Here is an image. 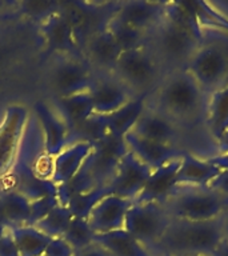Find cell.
I'll return each instance as SVG.
<instances>
[{"label":"cell","instance_id":"6da1fadb","mask_svg":"<svg viewBox=\"0 0 228 256\" xmlns=\"http://www.w3.org/2000/svg\"><path fill=\"white\" fill-rule=\"evenodd\" d=\"M223 239L224 223L220 219L210 222L172 219L155 248L162 252V256H211Z\"/></svg>","mask_w":228,"mask_h":256},{"label":"cell","instance_id":"7a4b0ae2","mask_svg":"<svg viewBox=\"0 0 228 256\" xmlns=\"http://www.w3.org/2000/svg\"><path fill=\"white\" fill-rule=\"evenodd\" d=\"M206 94L196 83V80L182 68L168 76L158 94L159 112L171 119L187 120L200 115L207 106Z\"/></svg>","mask_w":228,"mask_h":256},{"label":"cell","instance_id":"3957f363","mask_svg":"<svg viewBox=\"0 0 228 256\" xmlns=\"http://www.w3.org/2000/svg\"><path fill=\"white\" fill-rule=\"evenodd\" d=\"M128 152L124 138L108 134L92 147L90 155L76 174L90 190L108 186L115 175L120 160Z\"/></svg>","mask_w":228,"mask_h":256},{"label":"cell","instance_id":"277c9868","mask_svg":"<svg viewBox=\"0 0 228 256\" xmlns=\"http://www.w3.org/2000/svg\"><path fill=\"white\" fill-rule=\"evenodd\" d=\"M227 203V198L208 188H202L199 191L174 194L166 202L164 208L171 219L210 222L219 219Z\"/></svg>","mask_w":228,"mask_h":256},{"label":"cell","instance_id":"5b68a950","mask_svg":"<svg viewBox=\"0 0 228 256\" xmlns=\"http://www.w3.org/2000/svg\"><path fill=\"white\" fill-rule=\"evenodd\" d=\"M206 95H211L228 82V48L218 43H203L186 66Z\"/></svg>","mask_w":228,"mask_h":256},{"label":"cell","instance_id":"8992f818","mask_svg":"<svg viewBox=\"0 0 228 256\" xmlns=\"http://www.w3.org/2000/svg\"><path fill=\"white\" fill-rule=\"evenodd\" d=\"M171 220L162 204L132 203L126 215L124 230L148 250V247H156Z\"/></svg>","mask_w":228,"mask_h":256},{"label":"cell","instance_id":"52a82bcc","mask_svg":"<svg viewBox=\"0 0 228 256\" xmlns=\"http://www.w3.org/2000/svg\"><path fill=\"white\" fill-rule=\"evenodd\" d=\"M116 79L128 88L146 94L158 75V64L147 47L122 52L115 68Z\"/></svg>","mask_w":228,"mask_h":256},{"label":"cell","instance_id":"ba28073f","mask_svg":"<svg viewBox=\"0 0 228 256\" xmlns=\"http://www.w3.org/2000/svg\"><path fill=\"white\" fill-rule=\"evenodd\" d=\"M151 172V168L128 151L122 158L115 175L108 183V192L134 202L147 183Z\"/></svg>","mask_w":228,"mask_h":256},{"label":"cell","instance_id":"9c48e42d","mask_svg":"<svg viewBox=\"0 0 228 256\" xmlns=\"http://www.w3.org/2000/svg\"><path fill=\"white\" fill-rule=\"evenodd\" d=\"M96 78L86 64L76 59H64L56 64L52 74V87L58 98L88 92Z\"/></svg>","mask_w":228,"mask_h":256},{"label":"cell","instance_id":"30bf717a","mask_svg":"<svg viewBox=\"0 0 228 256\" xmlns=\"http://www.w3.org/2000/svg\"><path fill=\"white\" fill-rule=\"evenodd\" d=\"M158 43L160 51L168 60L180 62V60H190L192 55L198 51V48L203 43L196 40L191 34L180 30L168 20L158 26Z\"/></svg>","mask_w":228,"mask_h":256},{"label":"cell","instance_id":"8fae6325","mask_svg":"<svg viewBox=\"0 0 228 256\" xmlns=\"http://www.w3.org/2000/svg\"><path fill=\"white\" fill-rule=\"evenodd\" d=\"M132 200L124 199L118 195L104 196L92 210L88 218V223L95 234L116 231L124 228V220L128 210L132 206Z\"/></svg>","mask_w":228,"mask_h":256},{"label":"cell","instance_id":"7c38bea8","mask_svg":"<svg viewBox=\"0 0 228 256\" xmlns=\"http://www.w3.org/2000/svg\"><path fill=\"white\" fill-rule=\"evenodd\" d=\"M179 164L180 158L154 170L134 203H156L164 206L166 202L175 194L178 187L176 174L179 170Z\"/></svg>","mask_w":228,"mask_h":256},{"label":"cell","instance_id":"4fadbf2b","mask_svg":"<svg viewBox=\"0 0 228 256\" xmlns=\"http://www.w3.org/2000/svg\"><path fill=\"white\" fill-rule=\"evenodd\" d=\"M164 12L166 3L136 0L120 3L115 18L136 30L148 32L151 28H158V26L163 22Z\"/></svg>","mask_w":228,"mask_h":256},{"label":"cell","instance_id":"5bb4252c","mask_svg":"<svg viewBox=\"0 0 228 256\" xmlns=\"http://www.w3.org/2000/svg\"><path fill=\"white\" fill-rule=\"evenodd\" d=\"M124 142L127 144L128 151H131L140 162H143L146 166L151 168L152 171L171 160L179 159L183 155V152L179 151L172 144L144 139L132 131L124 136Z\"/></svg>","mask_w":228,"mask_h":256},{"label":"cell","instance_id":"9a60e30c","mask_svg":"<svg viewBox=\"0 0 228 256\" xmlns=\"http://www.w3.org/2000/svg\"><path fill=\"white\" fill-rule=\"evenodd\" d=\"M88 94L91 96L94 111L99 115H110L132 99L130 90L116 78L96 79Z\"/></svg>","mask_w":228,"mask_h":256},{"label":"cell","instance_id":"2e32d148","mask_svg":"<svg viewBox=\"0 0 228 256\" xmlns=\"http://www.w3.org/2000/svg\"><path fill=\"white\" fill-rule=\"evenodd\" d=\"M34 111L43 131L46 154L51 158H55L68 146L67 127L63 120L56 115V112L52 111L43 102L35 103Z\"/></svg>","mask_w":228,"mask_h":256},{"label":"cell","instance_id":"e0dca14e","mask_svg":"<svg viewBox=\"0 0 228 256\" xmlns=\"http://www.w3.org/2000/svg\"><path fill=\"white\" fill-rule=\"evenodd\" d=\"M220 172L222 170L210 163L207 159H199L191 154L183 152V155L180 156L179 170L176 174V184L207 188Z\"/></svg>","mask_w":228,"mask_h":256},{"label":"cell","instance_id":"ac0fdd59","mask_svg":"<svg viewBox=\"0 0 228 256\" xmlns=\"http://www.w3.org/2000/svg\"><path fill=\"white\" fill-rule=\"evenodd\" d=\"M92 147L88 143H75L68 146L54 158L52 182L59 186L70 182L79 172Z\"/></svg>","mask_w":228,"mask_h":256},{"label":"cell","instance_id":"d6986e66","mask_svg":"<svg viewBox=\"0 0 228 256\" xmlns=\"http://www.w3.org/2000/svg\"><path fill=\"white\" fill-rule=\"evenodd\" d=\"M150 92L139 94L131 100H128L123 107L116 110L110 115H104L107 122L108 134L118 138H124L128 132H131L136 123L139 122L140 116L146 111V100Z\"/></svg>","mask_w":228,"mask_h":256},{"label":"cell","instance_id":"ffe728a7","mask_svg":"<svg viewBox=\"0 0 228 256\" xmlns=\"http://www.w3.org/2000/svg\"><path fill=\"white\" fill-rule=\"evenodd\" d=\"M54 104H55L56 115L63 120L68 131L83 123L92 114H95L91 96L88 92L63 96V98L56 96Z\"/></svg>","mask_w":228,"mask_h":256},{"label":"cell","instance_id":"44dd1931","mask_svg":"<svg viewBox=\"0 0 228 256\" xmlns=\"http://www.w3.org/2000/svg\"><path fill=\"white\" fill-rule=\"evenodd\" d=\"M134 134L142 136L144 139L154 140L164 144H172L176 136V130L171 119L160 114L159 111H146L140 116L139 122L132 130Z\"/></svg>","mask_w":228,"mask_h":256},{"label":"cell","instance_id":"7402d4cb","mask_svg":"<svg viewBox=\"0 0 228 256\" xmlns=\"http://www.w3.org/2000/svg\"><path fill=\"white\" fill-rule=\"evenodd\" d=\"M94 243L102 246L111 256H152L151 252L124 228L95 234Z\"/></svg>","mask_w":228,"mask_h":256},{"label":"cell","instance_id":"603a6c76","mask_svg":"<svg viewBox=\"0 0 228 256\" xmlns=\"http://www.w3.org/2000/svg\"><path fill=\"white\" fill-rule=\"evenodd\" d=\"M206 122L211 135L216 140L228 131V82L218 91L208 95Z\"/></svg>","mask_w":228,"mask_h":256},{"label":"cell","instance_id":"cb8c5ba5","mask_svg":"<svg viewBox=\"0 0 228 256\" xmlns=\"http://www.w3.org/2000/svg\"><path fill=\"white\" fill-rule=\"evenodd\" d=\"M43 34L55 50L66 52L76 50V30L66 16L60 14L50 16L43 26Z\"/></svg>","mask_w":228,"mask_h":256},{"label":"cell","instance_id":"d4e9b609","mask_svg":"<svg viewBox=\"0 0 228 256\" xmlns=\"http://www.w3.org/2000/svg\"><path fill=\"white\" fill-rule=\"evenodd\" d=\"M8 231L14 236L20 256H42L51 242V238L31 226H12Z\"/></svg>","mask_w":228,"mask_h":256},{"label":"cell","instance_id":"484cf974","mask_svg":"<svg viewBox=\"0 0 228 256\" xmlns=\"http://www.w3.org/2000/svg\"><path fill=\"white\" fill-rule=\"evenodd\" d=\"M164 19L180 30L191 34L200 43H204V31L198 23L191 2H168L166 3Z\"/></svg>","mask_w":228,"mask_h":256},{"label":"cell","instance_id":"4316f807","mask_svg":"<svg viewBox=\"0 0 228 256\" xmlns=\"http://www.w3.org/2000/svg\"><path fill=\"white\" fill-rule=\"evenodd\" d=\"M0 212L7 227L26 226L31 212V200L19 192L10 190L0 195Z\"/></svg>","mask_w":228,"mask_h":256},{"label":"cell","instance_id":"83f0119b","mask_svg":"<svg viewBox=\"0 0 228 256\" xmlns=\"http://www.w3.org/2000/svg\"><path fill=\"white\" fill-rule=\"evenodd\" d=\"M88 50H90L91 59L98 66L112 70V71L118 63L119 56L122 55V50L116 44L111 34L107 31V28L103 31L96 32L92 38Z\"/></svg>","mask_w":228,"mask_h":256},{"label":"cell","instance_id":"f1b7e54d","mask_svg":"<svg viewBox=\"0 0 228 256\" xmlns=\"http://www.w3.org/2000/svg\"><path fill=\"white\" fill-rule=\"evenodd\" d=\"M108 135L107 122L104 115L92 114L83 123L68 131V146L75 143H88L95 146L98 142ZM67 146V147H68Z\"/></svg>","mask_w":228,"mask_h":256},{"label":"cell","instance_id":"f546056e","mask_svg":"<svg viewBox=\"0 0 228 256\" xmlns=\"http://www.w3.org/2000/svg\"><path fill=\"white\" fill-rule=\"evenodd\" d=\"M107 31L111 34L122 52L146 47V34L147 32L140 31V30H136V28L123 23L119 19H116L115 16L108 22Z\"/></svg>","mask_w":228,"mask_h":256},{"label":"cell","instance_id":"4dcf8cb0","mask_svg":"<svg viewBox=\"0 0 228 256\" xmlns=\"http://www.w3.org/2000/svg\"><path fill=\"white\" fill-rule=\"evenodd\" d=\"M72 219H74V215L68 210V207L59 204L46 218L40 220L35 227L47 236H50L51 239L63 238L66 231L70 227V224H71Z\"/></svg>","mask_w":228,"mask_h":256},{"label":"cell","instance_id":"1f68e13d","mask_svg":"<svg viewBox=\"0 0 228 256\" xmlns=\"http://www.w3.org/2000/svg\"><path fill=\"white\" fill-rule=\"evenodd\" d=\"M107 195H110L107 186L96 187L91 190V191L82 192V194L72 196L70 202L67 203V207L71 211L72 215H74V218L88 220L96 204L99 203L100 200Z\"/></svg>","mask_w":228,"mask_h":256},{"label":"cell","instance_id":"d6a6232c","mask_svg":"<svg viewBox=\"0 0 228 256\" xmlns=\"http://www.w3.org/2000/svg\"><path fill=\"white\" fill-rule=\"evenodd\" d=\"M191 7L195 12L198 23L204 28H215L222 31H228V18L220 11L215 10L210 3L206 2H191Z\"/></svg>","mask_w":228,"mask_h":256},{"label":"cell","instance_id":"836d02e7","mask_svg":"<svg viewBox=\"0 0 228 256\" xmlns=\"http://www.w3.org/2000/svg\"><path fill=\"white\" fill-rule=\"evenodd\" d=\"M63 238L76 252L94 243L95 232L92 231L87 219L74 218Z\"/></svg>","mask_w":228,"mask_h":256},{"label":"cell","instance_id":"e575fe53","mask_svg":"<svg viewBox=\"0 0 228 256\" xmlns=\"http://www.w3.org/2000/svg\"><path fill=\"white\" fill-rule=\"evenodd\" d=\"M56 206H59L58 196H44L42 199L31 202V212H30V218H28L26 226L35 227L36 224L43 218H46Z\"/></svg>","mask_w":228,"mask_h":256},{"label":"cell","instance_id":"d590c367","mask_svg":"<svg viewBox=\"0 0 228 256\" xmlns=\"http://www.w3.org/2000/svg\"><path fill=\"white\" fill-rule=\"evenodd\" d=\"M75 251L64 238H54L44 251V256H74Z\"/></svg>","mask_w":228,"mask_h":256},{"label":"cell","instance_id":"8d00e7d4","mask_svg":"<svg viewBox=\"0 0 228 256\" xmlns=\"http://www.w3.org/2000/svg\"><path fill=\"white\" fill-rule=\"evenodd\" d=\"M0 256H20L19 248L16 246L14 236L8 230L0 238Z\"/></svg>","mask_w":228,"mask_h":256},{"label":"cell","instance_id":"74e56055","mask_svg":"<svg viewBox=\"0 0 228 256\" xmlns=\"http://www.w3.org/2000/svg\"><path fill=\"white\" fill-rule=\"evenodd\" d=\"M207 188L211 190V191L218 192V194L228 199V170H223L220 172L219 175L210 183Z\"/></svg>","mask_w":228,"mask_h":256},{"label":"cell","instance_id":"f35d334b","mask_svg":"<svg viewBox=\"0 0 228 256\" xmlns=\"http://www.w3.org/2000/svg\"><path fill=\"white\" fill-rule=\"evenodd\" d=\"M74 256H111L102 246L96 243H92L86 248H82L79 251H76Z\"/></svg>","mask_w":228,"mask_h":256},{"label":"cell","instance_id":"ab89813d","mask_svg":"<svg viewBox=\"0 0 228 256\" xmlns=\"http://www.w3.org/2000/svg\"><path fill=\"white\" fill-rule=\"evenodd\" d=\"M218 148L220 150V154L228 155V131H226L218 140Z\"/></svg>","mask_w":228,"mask_h":256},{"label":"cell","instance_id":"60d3db41","mask_svg":"<svg viewBox=\"0 0 228 256\" xmlns=\"http://www.w3.org/2000/svg\"><path fill=\"white\" fill-rule=\"evenodd\" d=\"M211 256H228V243L227 240L223 239L222 240V243L218 246L214 254Z\"/></svg>","mask_w":228,"mask_h":256},{"label":"cell","instance_id":"b9f144b4","mask_svg":"<svg viewBox=\"0 0 228 256\" xmlns=\"http://www.w3.org/2000/svg\"><path fill=\"white\" fill-rule=\"evenodd\" d=\"M224 239L227 240L228 243V220L224 223Z\"/></svg>","mask_w":228,"mask_h":256},{"label":"cell","instance_id":"7bdbcfd3","mask_svg":"<svg viewBox=\"0 0 228 256\" xmlns=\"http://www.w3.org/2000/svg\"><path fill=\"white\" fill-rule=\"evenodd\" d=\"M7 230H8L7 226H4V224L0 223V238H2L4 234H6V231H7Z\"/></svg>","mask_w":228,"mask_h":256},{"label":"cell","instance_id":"ee69618b","mask_svg":"<svg viewBox=\"0 0 228 256\" xmlns=\"http://www.w3.org/2000/svg\"><path fill=\"white\" fill-rule=\"evenodd\" d=\"M188 256H208V255H188Z\"/></svg>","mask_w":228,"mask_h":256},{"label":"cell","instance_id":"f6af8a7d","mask_svg":"<svg viewBox=\"0 0 228 256\" xmlns=\"http://www.w3.org/2000/svg\"><path fill=\"white\" fill-rule=\"evenodd\" d=\"M42 256H44V255H42Z\"/></svg>","mask_w":228,"mask_h":256}]
</instances>
